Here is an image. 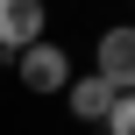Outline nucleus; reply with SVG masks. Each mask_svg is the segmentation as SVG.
Listing matches in <instances>:
<instances>
[{
    "mask_svg": "<svg viewBox=\"0 0 135 135\" xmlns=\"http://www.w3.org/2000/svg\"><path fill=\"white\" fill-rule=\"evenodd\" d=\"M43 21H50V7H43V0H0V50L14 57V50L43 43Z\"/></svg>",
    "mask_w": 135,
    "mask_h": 135,
    "instance_id": "nucleus-2",
    "label": "nucleus"
},
{
    "mask_svg": "<svg viewBox=\"0 0 135 135\" xmlns=\"http://www.w3.org/2000/svg\"><path fill=\"white\" fill-rule=\"evenodd\" d=\"M14 78H21L28 93H64V85H71L78 71H71V50L43 36V43H28V50H14Z\"/></svg>",
    "mask_w": 135,
    "mask_h": 135,
    "instance_id": "nucleus-1",
    "label": "nucleus"
},
{
    "mask_svg": "<svg viewBox=\"0 0 135 135\" xmlns=\"http://www.w3.org/2000/svg\"><path fill=\"white\" fill-rule=\"evenodd\" d=\"M93 78H107L114 93H128V85H135V36H128V28H107V36H100Z\"/></svg>",
    "mask_w": 135,
    "mask_h": 135,
    "instance_id": "nucleus-3",
    "label": "nucleus"
},
{
    "mask_svg": "<svg viewBox=\"0 0 135 135\" xmlns=\"http://www.w3.org/2000/svg\"><path fill=\"white\" fill-rule=\"evenodd\" d=\"M64 107H71V114H78V121H100V114H107V107H114V85H107V78H93V71H85V78H71V85H64Z\"/></svg>",
    "mask_w": 135,
    "mask_h": 135,
    "instance_id": "nucleus-4",
    "label": "nucleus"
},
{
    "mask_svg": "<svg viewBox=\"0 0 135 135\" xmlns=\"http://www.w3.org/2000/svg\"><path fill=\"white\" fill-rule=\"evenodd\" d=\"M100 128H107V135H135V100H128V93H114V107L100 114Z\"/></svg>",
    "mask_w": 135,
    "mask_h": 135,
    "instance_id": "nucleus-5",
    "label": "nucleus"
}]
</instances>
